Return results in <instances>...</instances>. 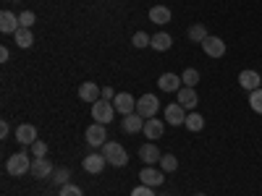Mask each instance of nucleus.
I'll return each mask as SVG.
<instances>
[{
    "instance_id": "obj_1",
    "label": "nucleus",
    "mask_w": 262,
    "mask_h": 196,
    "mask_svg": "<svg viewBox=\"0 0 262 196\" xmlns=\"http://www.w3.org/2000/svg\"><path fill=\"white\" fill-rule=\"evenodd\" d=\"M102 157L107 160V165H116V167H126L128 165V155L126 149L116 141H105L102 144Z\"/></svg>"
},
{
    "instance_id": "obj_10",
    "label": "nucleus",
    "mask_w": 262,
    "mask_h": 196,
    "mask_svg": "<svg viewBox=\"0 0 262 196\" xmlns=\"http://www.w3.org/2000/svg\"><path fill=\"white\" fill-rule=\"evenodd\" d=\"M238 84H242V89L254 92V89H259V86H262V74H257V71L247 68V71L238 74Z\"/></svg>"
},
{
    "instance_id": "obj_12",
    "label": "nucleus",
    "mask_w": 262,
    "mask_h": 196,
    "mask_svg": "<svg viewBox=\"0 0 262 196\" xmlns=\"http://www.w3.org/2000/svg\"><path fill=\"white\" fill-rule=\"evenodd\" d=\"M18 29H21V21H18V16L13 11H3V13H0V32H3V34H16Z\"/></svg>"
},
{
    "instance_id": "obj_35",
    "label": "nucleus",
    "mask_w": 262,
    "mask_h": 196,
    "mask_svg": "<svg viewBox=\"0 0 262 196\" xmlns=\"http://www.w3.org/2000/svg\"><path fill=\"white\" fill-rule=\"evenodd\" d=\"M8 131H11V126L3 120V123H0V139H6V136H8Z\"/></svg>"
},
{
    "instance_id": "obj_18",
    "label": "nucleus",
    "mask_w": 262,
    "mask_h": 196,
    "mask_svg": "<svg viewBox=\"0 0 262 196\" xmlns=\"http://www.w3.org/2000/svg\"><path fill=\"white\" fill-rule=\"evenodd\" d=\"M29 173H32L34 178H48V176H53L55 170H53V162H48L45 157H39V160L34 157V160H32V170H29Z\"/></svg>"
},
{
    "instance_id": "obj_24",
    "label": "nucleus",
    "mask_w": 262,
    "mask_h": 196,
    "mask_svg": "<svg viewBox=\"0 0 262 196\" xmlns=\"http://www.w3.org/2000/svg\"><path fill=\"white\" fill-rule=\"evenodd\" d=\"M16 45H18V47H24V50H29V47L34 45V34H32V29H18V32H16Z\"/></svg>"
},
{
    "instance_id": "obj_22",
    "label": "nucleus",
    "mask_w": 262,
    "mask_h": 196,
    "mask_svg": "<svg viewBox=\"0 0 262 196\" xmlns=\"http://www.w3.org/2000/svg\"><path fill=\"white\" fill-rule=\"evenodd\" d=\"M173 16H170V8H165V6H155V8H149V21H155V24H168Z\"/></svg>"
},
{
    "instance_id": "obj_23",
    "label": "nucleus",
    "mask_w": 262,
    "mask_h": 196,
    "mask_svg": "<svg viewBox=\"0 0 262 196\" xmlns=\"http://www.w3.org/2000/svg\"><path fill=\"white\" fill-rule=\"evenodd\" d=\"M184 126H186L189 131H194V134H200V131L205 128V118H202L200 113H189L186 120H184Z\"/></svg>"
},
{
    "instance_id": "obj_4",
    "label": "nucleus",
    "mask_w": 262,
    "mask_h": 196,
    "mask_svg": "<svg viewBox=\"0 0 262 196\" xmlns=\"http://www.w3.org/2000/svg\"><path fill=\"white\" fill-rule=\"evenodd\" d=\"M113 115H116V107H113L111 100H97V102L92 105V118H95L97 123H102V126L111 123Z\"/></svg>"
},
{
    "instance_id": "obj_2",
    "label": "nucleus",
    "mask_w": 262,
    "mask_h": 196,
    "mask_svg": "<svg viewBox=\"0 0 262 196\" xmlns=\"http://www.w3.org/2000/svg\"><path fill=\"white\" fill-rule=\"evenodd\" d=\"M6 170L11 173V176H24V173L32 170V157L27 155V152H18V155H11L8 162H6Z\"/></svg>"
},
{
    "instance_id": "obj_27",
    "label": "nucleus",
    "mask_w": 262,
    "mask_h": 196,
    "mask_svg": "<svg viewBox=\"0 0 262 196\" xmlns=\"http://www.w3.org/2000/svg\"><path fill=\"white\" fill-rule=\"evenodd\" d=\"M160 170H163V173L179 170V160H176V155H163V160H160Z\"/></svg>"
},
{
    "instance_id": "obj_14",
    "label": "nucleus",
    "mask_w": 262,
    "mask_h": 196,
    "mask_svg": "<svg viewBox=\"0 0 262 196\" xmlns=\"http://www.w3.org/2000/svg\"><path fill=\"white\" fill-rule=\"evenodd\" d=\"M102 97V89H100V86L95 84V81H84L81 86H79V100H84V102H97Z\"/></svg>"
},
{
    "instance_id": "obj_9",
    "label": "nucleus",
    "mask_w": 262,
    "mask_h": 196,
    "mask_svg": "<svg viewBox=\"0 0 262 196\" xmlns=\"http://www.w3.org/2000/svg\"><path fill=\"white\" fill-rule=\"evenodd\" d=\"M139 160H142L144 165H160L163 155H160V149H158L155 144L147 141V144H142V146H139Z\"/></svg>"
},
{
    "instance_id": "obj_36",
    "label": "nucleus",
    "mask_w": 262,
    "mask_h": 196,
    "mask_svg": "<svg viewBox=\"0 0 262 196\" xmlns=\"http://www.w3.org/2000/svg\"><path fill=\"white\" fill-rule=\"evenodd\" d=\"M116 97V92L111 89V86H105V89H102V100H113Z\"/></svg>"
},
{
    "instance_id": "obj_13",
    "label": "nucleus",
    "mask_w": 262,
    "mask_h": 196,
    "mask_svg": "<svg viewBox=\"0 0 262 196\" xmlns=\"http://www.w3.org/2000/svg\"><path fill=\"white\" fill-rule=\"evenodd\" d=\"M165 120H168L170 126H184V120H186V107H181L179 102H170V105L165 107Z\"/></svg>"
},
{
    "instance_id": "obj_38",
    "label": "nucleus",
    "mask_w": 262,
    "mask_h": 196,
    "mask_svg": "<svg viewBox=\"0 0 262 196\" xmlns=\"http://www.w3.org/2000/svg\"><path fill=\"white\" fill-rule=\"evenodd\" d=\"M196 196H205V193H196Z\"/></svg>"
},
{
    "instance_id": "obj_6",
    "label": "nucleus",
    "mask_w": 262,
    "mask_h": 196,
    "mask_svg": "<svg viewBox=\"0 0 262 196\" xmlns=\"http://www.w3.org/2000/svg\"><path fill=\"white\" fill-rule=\"evenodd\" d=\"M113 107H116V113H121V115H131V113H137V100L131 97L128 92H118L113 97Z\"/></svg>"
},
{
    "instance_id": "obj_19",
    "label": "nucleus",
    "mask_w": 262,
    "mask_h": 196,
    "mask_svg": "<svg viewBox=\"0 0 262 196\" xmlns=\"http://www.w3.org/2000/svg\"><path fill=\"white\" fill-rule=\"evenodd\" d=\"M81 165H84V170H86V173H92V176H97V173H102V167L107 165V160H105L102 155H86Z\"/></svg>"
},
{
    "instance_id": "obj_29",
    "label": "nucleus",
    "mask_w": 262,
    "mask_h": 196,
    "mask_svg": "<svg viewBox=\"0 0 262 196\" xmlns=\"http://www.w3.org/2000/svg\"><path fill=\"white\" fill-rule=\"evenodd\" d=\"M149 42H152V37H149V34H144V32H137L134 37H131V45H134V47H139V50L149 47Z\"/></svg>"
},
{
    "instance_id": "obj_17",
    "label": "nucleus",
    "mask_w": 262,
    "mask_h": 196,
    "mask_svg": "<svg viewBox=\"0 0 262 196\" xmlns=\"http://www.w3.org/2000/svg\"><path fill=\"white\" fill-rule=\"evenodd\" d=\"M176 94H179V105L186 107V110H194L196 102H200V97H196V92H194V86H181Z\"/></svg>"
},
{
    "instance_id": "obj_15",
    "label": "nucleus",
    "mask_w": 262,
    "mask_h": 196,
    "mask_svg": "<svg viewBox=\"0 0 262 196\" xmlns=\"http://www.w3.org/2000/svg\"><path fill=\"white\" fill-rule=\"evenodd\" d=\"M16 141L32 146V144L37 141V128H34L32 123H21V126L16 128Z\"/></svg>"
},
{
    "instance_id": "obj_7",
    "label": "nucleus",
    "mask_w": 262,
    "mask_h": 196,
    "mask_svg": "<svg viewBox=\"0 0 262 196\" xmlns=\"http://www.w3.org/2000/svg\"><path fill=\"white\" fill-rule=\"evenodd\" d=\"M202 50H205V55L207 58H223L226 55V42L221 39V37H205V42H202Z\"/></svg>"
},
{
    "instance_id": "obj_28",
    "label": "nucleus",
    "mask_w": 262,
    "mask_h": 196,
    "mask_svg": "<svg viewBox=\"0 0 262 196\" xmlns=\"http://www.w3.org/2000/svg\"><path fill=\"white\" fill-rule=\"evenodd\" d=\"M181 81H184V86H196V84H200V71H196V68H186L181 74Z\"/></svg>"
},
{
    "instance_id": "obj_20",
    "label": "nucleus",
    "mask_w": 262,
    "mask_h": 196,
    "mask_svg": "<svg viewBox=\"0 0 262 196\" xmlns=\"http://www.w3.org/2000/svg\"><path fill=\"white\" fill-rule=\"evenodd\" d=\"M121 128L126 131V134H137V131H142V128H144V120H142V115H139V113H131V115H123Z\"/></svg>"
},
{
    "instance_id": "obj_5",
    "label": "nucleus",
    "mask_w": 262,
    "mask_h": 196,
    "mask_svg": "<svg viewBox=\"0 0 262 196\" xmlns=\"http://www.w3.org/2000/svg\"><path fill=\"white\" fill-rule=\"evenodd\" d=\"M139 183H144V186H163L165 183V173L163 170H158L155 165H144L142 170H139Z\"/></svg>"
},
{
    "instance_id": "obj_11",
    "label": "nucleus",
    "mask_w": 262,
    "mask_h": 196,
    "mask_svg": "<svg viewBox=\"0 0 262 196\" xmlns=\"http://www.w3.org/2000/svg\"><path fill=\"white\" fill-rule=\"evenodd\" d=\"M107 141V131L102 123H92L90 128H86V144L90 146H102Z\"/></svg>"
},
{
    "instance_id": "obj_3",
    "label": "nucleus",
    "mask_w": 262,
    "mask_h": 196,
    "mask_svg": "<svg viewBox=\"0 0 262 196\" xmlns=\"http://www.w3.org/2000/svg\"><path fill=\"white\" fill-rule=\"evenodd\" d=\"M160 110V100L155 94H142V100H137V113L147 120V118H155Z\"/></svg>"
},
{
    "instance_id": "obj_30",
    "label": "nucleus",
    "mask_w": 262,
    "mask_h": 196,
    "mask_svg": "<svg viewBox=\"0 0 262 196\" xmlns=\"http://www.w3.org/2000/svg\"><path fill=\"white\" fill-rule=\"evenodd\" d=\"M18 21H21V29H32L34 21H37V16H34L32 11H24V13H18Z\"/></svg>"
},
{
    "instance_id": "obj_8",
    "label": "nucleus",
    "mask_w": 262,
    "mask_h": 196,
    "mask_svg": "<svg viewBox=\"0 0 262 196\" xmlns=\"http://www.w3.org/2000/svg\"><path fill=\"white\" fill-rule=\"evenodd\" d=\"M142 134H144L149 141H158V139H163V134H165V123L158 120V118H147V120H144V128H142Z\"/></svg>"
},
{
    "instance_id": "obj_34",
    "label": "nucleus",
    "mask_w": 262,
    "mask_h": 196,
    "mask_svg": "<svg viewBox=\"0 0 262 196\" xmlns=\"http://www.w3.org/2000/svg\"><path fill=\"white\" fill-rule=\"evenodd\" d=\"M131 196H155V191H152V186H137L134 191H131Z\"/></svg>"
},
{
    "instance_id": "obj_32",
    "label": "nucleus",
    "mask_w": 262,
    "mask_h": 196,
    "mask_svg": "<svg viewBox=\"0 0 262 196\" xmlns=\"http://www.w3.org/2000/svg\"><path fill=\"white\" fill-rule=\"evenodd\" d=\"M45 155H48V144L37 139V141L32 144V157H37V160H39V157H45Z\"/></svg>"
},
{
    "instance_id": "obj_31",
    "label": "nucleus",
    "mask_w": 262,
    "mask_h": 196,
    "mask_svg": "<svg viewBox=\"0 0 262 196\" xmlns=\"http://www.w3.org/2000/svg\"><path fill=\"white\" fill-rule=\"evenodd\" d=\"M69 176H71L69 167H58V170L53 173V181H55V183H60V186H66V183H69Z\"/></svg>"
},
{
    "instance_id": "obj_33",
    "label": "nucleus",
    "mask_w": 262,
    "mask_h": 196,
    "mask_svg": "<svg viewBox=\"0 0 262 196\" xmlns=\"http://www.w3.org/2000/svg\"><path fill=\"white\" fill-rule=\"evenodd\" d=\"M60 196H84V193H81V188H79V186L66 183V186H60Z\"/></svg>"
},
{
    "instance_id": "obj_25",
    "label": "nucleus",
    "mask_w": 262,
    "mask_h": 196,
    "mask_svg": "<svg viewBox=\"0 0 262 196\" xmlns=\"http://www.w3.org/2000/svg\"><path fill=\"white\" fill-rule=\"evenodd\" d=\"M205 37H207V29H205V24H194V27H189V39L191 42H205Z\"/></svg>"
},
{
    "instance_id": "obj_26",
    "label": "nucleus",
    "mask_w": 262,
    "mask_h": 196,
    "mask_svg": "<svg viewBox=\"0 0 262 196\" xmlns=\"http://www.w3.org/2000/svg\"><path fill=\"white\" fill-rule=\"evenodd\" d=\"M249 107H252L257 115H262V86H259V89H254V92H249Z\"/></svg>"
},
{
    "instance_id": "obj_16",
    "label": "nucleus",
    "mask_w": 262,
    "mask_h": 196,
    "mask_svg": "<svg viewBox=\"0 0 262 196\" xmlns=\"http://www.w3.org/2000/svg\"><path fill=\"white\" fill-rule=\"evenodd\" d=\"M158 86H160L163 92H179L181 86H184V81H181L179 74H163V76L158 79Z\"/></svg>"
},
{
    "instance_id": "obj_21",
    "label": "nucleus",
    "mask_w": 262,
    "mask_h": 196,
    "mask_svg": "<svg viewBox=\"0 0 262 196\" xmlns=\"http://www.w3.org/2000/svg\"><path fill=\"white\" fill-rule=\"evenodd\" d=\"M170 45H173V37H170L168 32H158V34H152V42H149V47H152V50L165 53V50H170Z\"/></svg>"
},
{
    "instance_id": "obj_37",
    "label": "nucleus",
    "mask_w": 262,
    "mask_h": 196,
    "mask_svg": "<svg viewBox=\"0 0 262 196\" xmlns=\"http://www.w3.org/2000/svg\"><path fill=\"white\" fill-rule=\"evenodd\" d=\"M8 58H11V50H8V47H0V60H3V63H6Z\"/></svg>"
}]
</instances>
